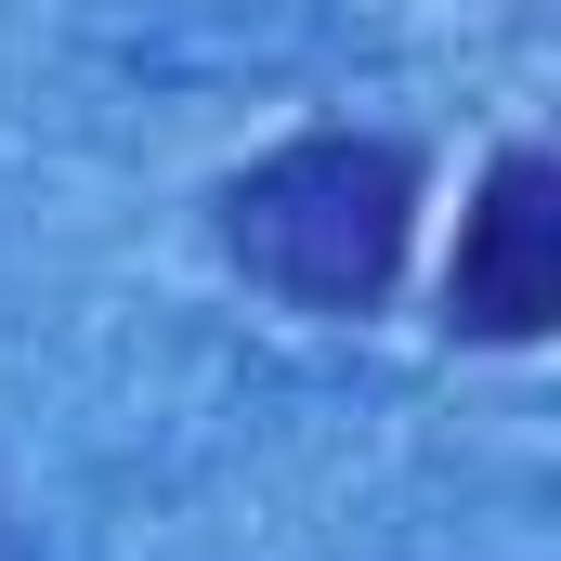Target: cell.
<instances>
[{
  "label": "cell",
  "mask_w": 561,
  "mask_h": 561,
  "mask_svg": "<svg viewBox=\"0 0 561 561\" xmlns=\"http://www.w3.org/2000/svg\"><path fill=\"white\" fill-rule=\"evenodd\" d=\"M419 236V157L392 131H300L222 183V249L287 313H379Z\"/></svg>",
  "instance_id": "obj_1"
},
{
  "label": "cell",
  "mask_w": 561,
  "mask_h": 561,
  "mask_svg": "<svg viewBox=\"0 0 561 561\" xmlns=\"http://www.w3.org/2000/svg\"><path fill=\"white\" fill-rule=\"evenodd\" d=\"M444 327L483 340V353H523V340L561 327V170L536 144H510V157L470 183L457 275H444Z\"/></svg>",
  "instance_id": "obj_2"
}]
</instances>
